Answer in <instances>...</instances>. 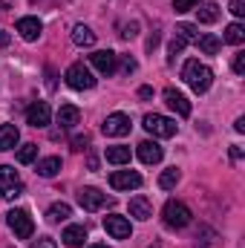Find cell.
I'll list each match as a JSON object with an SVG mask.
<instances>
[{"label":"cell","instance_id":"obj_17","mask_svg":"<svg viewBox=\"0 0 245 248\" xmlns=\"http://www.w3.org/2000/svg\"><path fill=\"white\" fill-rule=\"evenodd\" d=\"M58 124H61L63 130H72L75 124H81V110L75 104H63L61 110H58Z\"/></svg>","mask_w":245,"mask_h":248},{"label":"cell","instance_id":"obj_5","mask_svg":"<svg viewBox=\"0 0 245 248\" xmlns=\"http://www.w3.org/2000/svg\"><path fill=\"white\" fill-rule=\"evenodd\" d=\"M144 130L153 133L156 139H170V136H176V122L168 119V116L150 113V116H144Z\"/></svg>","mask_w":245,"mask_h":248},{"label":"cell","instance_id":"obj_37","mask_svg":"<svg viewBox=\"0 0 245 248\" xmlns=\"http://www.w3.org/2000/svg\"><path fill=\"white\" fill-rule=\"evenodd\" d=\"M119 58H122V55H119ZM133 69H136V61H133L130 55H124L122 58V72H133Z\"/></svg>","mask_w":245,"mask_h":248},{"label":"cell","instance_id":"obj_3","mask_svg":"<svg viewBox=\"0 0 245 248\" xmlns=\"http://www.w3.org/2000/svg\"><path fill=\"white\" fill-rule=\"evenodd\" d=\"M6 222H9V228L15 231V237H20V240H29L32 231H35V222H32L29 211H23V208H12V211L6 214Z\"/></svg>","mask_w":245,"mask_h":248},{"label":"cell","instance_id":"obj_20","mask_svg":"<svg viewBox=\"0 0 245 248\" xmlns=\"http://www.w3.org/2000/svg\"><path fill=\"white\" fill-rule=\"evenodd\" d=\"M20 185V176H17V170L15 168H9V165H0V193H6L9 187Z\"/></svg>","mask_w":245,"mask_h":248},{"label":"cell","instance_id":"obj_34","mask_svg":"<svg viewBox=\"0 0 245 248\" xmlns=\"http://www.w3.org/2000/svg\"><path fill=\"white\" fill-rule=\"evenodd\" d=\"M234 72H237V75L245 72V52H237V55H234Z\"/></svg>","mask_w":245,"mask_h":248},{"label":"cell","instance_id":"obj_7","mask_svg":"<svg viewBox=\"0 0 245 248\" xmlns=\"http://www.w3.org/2000/svg\"><path fill=\"white\" fill-rule=\"evenodd\" d=\"M90 63H92L101 75H113V72L119 69V55H116L113 49H98V52L90 55Z\"/></svg>","mask_w":245,"mask_h":248},{"label":"cell","instance_id":"obj_2","mask_svg":"<svg viewBox=\"0 0 245 248\" xmlns=\"http://www.w3.org/2000/svg\"><path fill=\"white\" fill-rule=\"evenodd\" d=\"M162 219H165V225L168 228H184V225H190V219H193V214H190V208L179 202V199H170L165 208H162Z\"/></svg>","mask_w":245,"mask_h":248},{"label":"cell","instance_id":"obj_15","mask_svg":"<svg viewBox=\"0 0 245 248\" xmlns=\"http://www.w3.org/2000/svg\"><path fill=\"white\" fill-rule=\"evenodd\" d=\"M130 217L147 222V219L153 217V205H150V199H147V196H133V199H130Z\"/></svg>","mask_w":245,"mask_h":248},{"label":"cell","instance_id":"obj_9","mask_svg":"<svg viewBox=\"0 0 245 248\" xmlns=\"http://www.w3.org/2000/svg\"><path fill=\"white\" fill-rule=\"evenodd\" d=\"M49 119H52V110H49L46 101H35V104L26 110V124H29V127H46Z\"/></svg>","mask_w":245,"mask_h":248},{"label":"cell","instance_id":"obj_16","mask_svg":"<svg viewBox=\"0 0 245 248\" xmlns=\"http://www.w3.org/2000/svg\"><path fill=\"white\" fill-rule=\"evenodd\" d=\"M61 240H63L66 248H81L87 243V228H84V225H69V228L63 231Z\"/></svg>","mask_w":245,"mask_h":248},{"label":"cell","instance_id":"obj_8","mask_svg":"<svg viewBox=\"0 0 245 248\" xmlns=\"http://www.w3.org/2000/svg\"><path fill=\"white\" fill-rule=\"evenodd\" d=\"M78 205H81L84 211H98V208L107 205V196H104L98 187H81V190H78Z\"/></svg>","mask_w":245,"mask_h":248},{"label":"cell","instance_id":"obj_43","mask_svg":"<svg viewBox=\"0 0 245 248\" xmlns=\"http://www.w3.org/2000/svg\"><path fill=\"white\" fill-rule=\"evenodd\" d=\"M90 248H110V246H90Z\"/></svg>","mask_w":245,"mask_h":248},{"label":"cell","instance_id":"obj_26","mask_svg":"<svg viewBox=\"0 0 245 248\" xmlns=\"http://www.w3.org/2000/svg\"><path fill=\"white\" fill-rule=\"evenodd\" d=\"M196 17H199V23H214L219 17V6L216 3H205V6L196 9Z\"/></svg>","mask_w":245,"mask_h":248},{"label":"cell","instance_id":"obj_24","mask_svg":"<svg viewBox=\"0 0 245 248\" xmlns=\"http://www.w3.org/2000/svg\"><path fill=\"white\" fill-rule=\"evenodd\" d=\"M107 162L110 165H127L130 162V147H124V144L107 147Z\"/></svg>","mask_w":245,"mask_h":248},{"label":"cell","instance_id":"obj_10","mask_svg":"<svg viewBox=\"0 0 245 248\" xmlns=\"http://www.w3.org/2000/svg\"><path fill=\"white\" fill-rule=\"evenodd\" d=\"M138 185H141V176L136 170H116L110 176V187L113 190H136Z\"/></svg>","mask_w":245,"mask_h":248},{"label":"cell","instance_id":"obj_27","mask_svg":"<svg viewBox=\"0 0 245 248\" xmlns=\"http://www.w3.org/2000/svg\"><path fill=\"white\" fill-rule=\"evenodd\" d=\"M179 179H182V173H179L176 168H168V170L159 176V187H162V190H170V187L179 185Z\"/></svg>","mask_w":245,"mask_h":248},{"label":"cell","instance_id":"obj_30","mask_svg":"<svg viewBox=\"0 0 245 248\" xmlns=\"http://www.w3.org/2000/svg\"><path fill=\"white\" fill-rule=\"evenodd\" d=\"M199 6V0H173V9L176 12H190V9H196Z\"/></svg>","mask_w":245,"mask_h":248},{"label":"cell","instance_id":"obj_11","mask_svg":"<svg viewBox=\"0 0 245 248\" xmlns=\"http://www.w3.org/2000/svg\"><path fill=\"white\" fill-rule=\"evenodd\" d=\"M104 136H127L130 133V116H124V113H113V116H107V122H104Z\"/></svg>","mask_w":245,"mask_h":248},{"label":"cell","instance_id":"obj_25","mask_svg":"<svg viewBox=\"0 0 245 248\" xmlns=\"http://www.w3.org/2000/svg\"><path fill=\"white\" fill-rule=\"evenodd\" d=\"M243 41H245V26L243 23H231V26H225V44L240 46Z\"/></svg>","mask_w":245,"mask_h":248},{"label":"cell","instance_id":"obj_33","mask_svg":"<svg viewBox=\"0 0 245 248\" xmlns=\"http://www.w3.org/2000/svg\"><path fill=\"white\" fill-rule=\"evenodd\" d=\"M29 248H58V246H55V240H52V237H41V240H35Z\"/></svg>","mask_w":245,"mask_h":248},{"label":"cell","instance_id":"obj_39","mask_svg":"<svg viewBox=\"0 0 245 248\" xmlns=\"http://www.w3.org/2000/svg\"><path fill=\"white\" fill-rule=\"evenodd\" d=\"M231 159H234V162H237V159H243V147H240V144H234V147H231Z\"/></svg>","mask_w":245,"mask_h":248},{"label":"cell","instance_id":"obj_42","mask_svg":"<svg viewBox=\"0 0 245 248\" xmlns=\"http://www.w3.org/2000/svg\"><path fill=\"white\" fill-rule=\"evenodd\" d=\"M6 44H9V32H3V29H0V46H6Z\"/></svg>","mask_w":245,"mask_h":248},{"label":"cell","instance_id":"obj_21","mask_svg":"<svg viewBox=\"0 0 245 248\" xmlns=\"http://www.w3.org/2000/svg\"><path fill=\"white\" fill-rule=\"evenodd\" d=\"M58 170H61V159H58V156H46V159L38 162V173H41L44 179H52Z\"/></svg>","mask_w":245,"mask_h":248},{"label":"cell","instance_id":"obj_18","mask_svg":"<svg viewBox=\"0 0 245 248\" xmlns=\"http://www.w3.org/2000/svg\"><path fill=\"white\" fill-rule=\"evenodd\" d=\"M17 139H20V133H17L15 124H0V153L3 150H12L17 144Z\"/></svg>","mask_w":245,"mask_h":248},{"label":"cell","instance_id":"obj_19","mask_svg":"<svg viewBox=\"0 0 245 248\" xmlns=\"http://www.w3.org/2000/svg\"><path fill=\"white\" fill-rule=\"evenodd\" d=\"M72 44H75V46H92V44H95V32H92L90 26L78 23V26L72 29Z\"/></svg>","mask_w":245,"mask_h":248},{"label":"cell","instance_id":"obj_35","mask_svg":"<svg viewBox=\"0 0 245 248\" xmlns=\"http://www.w3.org/2000/svg\"><path fill=\"white\" fill-rule=\"evenodd\" d=\"M228 9H231V15L243 17V15H245V0H231V6H228Z\"/></svg>","mask_w":245,"mask_h":248},{"label":"cell","instance_id":"obj_40","mask_svg":"<svg viewBox=\"0 0 245 248\" xmlns=\"http://www.w3.org/2000/svg\"><path fill=\"white\" fill-rule=\"evenodd\" d=\"M122 35H124V38H133V35H136V23H130V26H127V29H124Z\"/></svg>","mask_w":245,"mask_h":248},{"label":"cell","instance_id":"obj_38","mask_svg":"<svg viewBox=\"0 0 245 248\" xmlns=\"http://www.w3.org/2000/svg\"><path fill=\"white\" fill-rule=\"evenodd\" d=\"M138 98H153V87H138Z\"/></svg>","mask_w":245,"mask_h":248},{"label":"cell","instance_id":"obj_12","mask_svg":"<svg viewBox=\"0 0 245 248\" xmlns=\"http://www.w3.org/2000/svg\"><path fill=\"white\" fill-rule=\"evenodd\" d=\"M165 104H168L176 116H182V119H184V116H190V101L184 98L179 90H173V87H170V90H165Z\"/></svg>","mask_w":245,"mask_h":248},{"label":"cell","instance_id":"obj_41","mask_svg":"<svg viewBox=\"0 0 245 248\" xmlns=\"http://www.w3.org/2000/svg\"><path fill=\"white\" fill-rule=\"evenodd\" d=\"M234 130H237V133H245V119H237V124H234Z\"/></svg>","mask_w":245,"mask_h":248},{"label":"cell","instance_id":"obj_28","mask_svg":"<svg viewBox=\"0 0 245 248\" xmlns=\"http://www.w3.org/2000/svg\"><path fill=\"white\" fill-rule=\"evenodd\" d=\"M38 159V144H23L20 150H17V162L20 165H32Z\"/></svg>","mask_w":245,"mask_h":248},{"label":"cell","instance_id":"obj_32","mask_svg":"<svg viewBox=\"0 0 245 248\" xmlns=\"http://www.w3.org/2000/svg\"><path fill=\"white\" fill-rule=\"evenodd\" d=\"M184 44H187V41H182V38H179V35H176V38H173V41H170V46H168V52H170V58H173V55H179V52H182V49H184Z\"/></svg>","mask_w":245,"mask_h":248},{"label":"cell","instance_id":"obj_4","mask_svg":"<svg viewBox=\"0 0 245 248\" xmlns=\"http://www.w3.org/2000/svg\"><path fill=\"white\" fill-rule=\"evenodd\" d=\"M66 84L72 87V90H78V93H84V90H92L95 87V75L90 72V66H84V63H72L69 69H66Z\"/></svg>","mask_w":245,"mask_h":248},{"label":"cell","instance_id":"obj_29","mask_svg":"<svg viewBox=\"0 0 245 248\" xmlns=\"http://www.w3.org/2000/svg\"><path fill=\"white\" fill-rule=\"evenodd\" d=\"M176 35H179L182 41H196V38H199V32H196L193 23H179V26H176Z\"/></svg>","mask_w":245,"mask_h":248},{"label":"cell","instance_id":"obj_31","mask_svg":"<svg viewBox=\"0 0 245 248\" xmlns=\"http://www.w3.org/2000/svg\"><path fill=\"white\" fill-rule=\"evenodd\" d=\"M87 147H90V136H87V133L72 139V150H78V153H81V150H87Z\"/></svg>","mask_w":245,"mask_h":248},{"label":"cell","instance_id":"obj_14","mask_svg":"<svg viewBox=\"0 0 245 248\" xmlns=\"http://www.w3.org/2000/svg\"><path fill=\"white\" fill-rule=\"evenodd\" d=\"M136 153H138V159H141L144 165H159L162 156H165V150L159 147V141H141Z\"/></svg>","mask_w":245,"mask_h":248},{"label":"cell","instance_id":"obj_22","mask_svg":"<svg viewBox=\"0 0 245 248\" xmlns=\"http://www.w3.org/2000/svg\"><path fill=\"white\" fill-rule=\"evenodd\" d=\"M69 217H72V208H69L66 202H55V205L46 211V219H49V222H66Z\"/></svg>","mask_w":245,"mask_h":248},{"label":"cell","instance_id":"obj_1","mask_svg":"<svg viewBox=\"0 0 245 248\" xmlns=\"http://www.w3.org/2000/svg\"><path fill=\"white\" fill-rule=\"evenodd\" d=\"M182 78L184 84L193 90V93H208L211 84H214V72L211 66H205L202 61H187L182 66Z\"/></svg>","mask_w":245,"mask_h":248},{"label":"cell","instance_id":"obj_36","mask_svg":"<svg viewBox=\"0 0 245 248\" xmlns=\"http://www.w3.org/2000/svg\"><path fill=\"white\" fill-rule=\"evenodd\" d=\"M20 193H23V185H15V187H9L6 193H0V196H3V199H17Z\"/></svg>","mask_w":245,"mask_h":248},{"label":"cell","instance_id":"obj_6","mask_svg":"<svg viewBox=\"0 0 245 248\" xmlns=\"http://www.w3.org/2000/svg\"><path fill=\"white\" fill-rule=\"evenodd\" d=\"M104 231H107L113 240H127V237L133 234L130 219L122 217V214H110V217H104Z\"/></svg>","mask_w":245,"mask_h":248},{"label":"cell","instance_id":"obj_23","mask_svg":"<svg viewBox=\"0 0 245 248\" xmlns=\"http://www.w3.org/2000/svg\"><path fill=\"white\" fill-rule=\"evenodd\" d=\"M196 44H199V49H202L205 55H216V52L222 49V41H219L216 35H202V38H196Z\"/></svg>","mask_w":245,"mask_h":248},{"label":"cell","instance_id":"obj_13","mask_svg":"<svg viewBox=\"0 0 245 248\" xmlns=\"http://www.w3.org/2000/svg\"><path fill=\"white\" fill-rule=\"evenodd\" d=\"M17 32H20V38L23 41H38L41 38V32H44V26H41V20L38 17H20L17 20Z\"/></svg>","mask_w":245,"mask_h":248}]
</instances>
